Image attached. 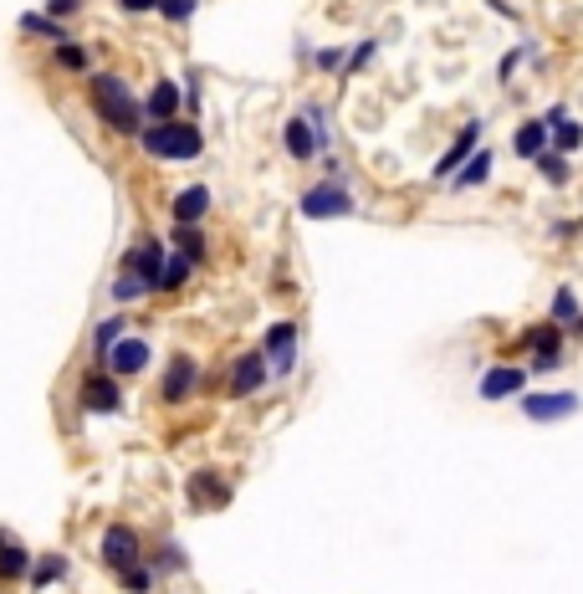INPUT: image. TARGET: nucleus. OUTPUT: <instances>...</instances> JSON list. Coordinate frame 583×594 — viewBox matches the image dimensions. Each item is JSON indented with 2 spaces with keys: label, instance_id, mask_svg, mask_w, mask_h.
Instances as JSON below:
<instances>
[{
  "label": "nucleus",
  "instance_id": "f704fd0d",
  "mask_svg": "<svg viewBox=\"0 0 583 594\" xmlns=\"http://www.w3.org/2000/svg\"><path fill=\"white\" fill-rule=\"evenodd\" d=\"M154 569H174V574H185V569H190L185 548H179V543H164V548H159V559H154Z\"/></svg>",
  "mask_w": 583,
  "mask_h": 594
},
{
  "label": "nucleus",
  "instance_id": "cd10ccee",
  "mask_svg": "<svg viewBox=\"0 0 583 594\" xmlns=\"http://www.w3.org/2000/svg\"><path fill=\"white\" fill-rule=\"evenodd\" d=\"M52 62L62 67V72H93V52L82 47V41H62V47H52Z\"/></svg>",
  "mask_w": 583,
  "mask_h": 594
},
{
  "label": "nucleus",
  "instance_id": "f3484780",
  "mask_svg": "<svg viewBox=\"0 0 583 594\" xmlns=\"http://www.w3.org/2000/svg\"><path fill=\"white\" fill-rule=\"evenodd\" d=\"M543 149H553V129H548V118H527L522 129H517V139H512V154L532 164Z\"/></svg>",
  "mask_w": 583,
  "mask_h": 594
},
{
  "label": "nucleus",
  "instance_id": "0eeeda50",
  "mask_svg": "<svg viewBox=\"0 0 583 594\" xmlns=\"http://www.w3.org/2000/svg\"><path fill=\"white\" fill-rule=\"evenodd\" d=\"M149 359H154V344L144 333H123L118 344L103 354V369L113 374V379H139L144 369H149Z\"/></svg>",
  "mask_w": 583,
  "mask_h": 594
},
{
  "label": "nucleus",
  "instance_id": "dca6fc26",
  "mask_svg": "<svg viewBox=\"0 0 583 594\" xmlns=\"http://www.w3.org/2000/svg\"><path fill=\"white\" fill-rule=\"evenodd\" d=\"M282 144H287V154L302 164V159H312V154H323V144H318V129L307 123V113H297V118H287L282 123Z\"/></svg>",
  "mask_w": 583,
  "mask_h": 594
},
{
  "label": "nucleus",
  "instance_id": "4be33fe9",
  "mask_svg": "<svg viewBox=\"0 0 583 594\" xmlns=\"http://www.w3.org/2000/svg\"><path fill=\"white\" fill-rule=\"evenodd\" d=\"M169 251L190 257L195 267H205V262H210V257H205L210 246H205V231H200V226H174V231H169Z\"/></svg>",
  "mask_w": 583,
  "mask_h": 594
},
{
  "label": "nucleus",
  "instance_id": "7c9ffc66",
  "mask_svg": "<svg viewBox=\"0 0 583 594\" xmlns=\"http://www.w3.org/2000/svg\"><path fill=\"white\" fill-rule=\"evenodd\" d=\"M123 333H128V318H103V323L93 328V354L103 359V354H108V349L118 344V338H123Z\"/></svg>",
  "mask_w": 583,
  "mask_h": 594
},
{
  "label": "nucleus",
  "instance_id": "2eb2a0df",
  "mask_svg": "<svg viewBox=\"0 0 583 594\" xmlns=\"http://www.w3.org/2000/svg\"><path fill=\"white\" fill-rule=\"evenodd\" d=\"M169 216H174V226H200L210 216V185H185L169 200Z\"/></svg>",
  "mask_w": 583,
  "mask_h": 594
},
{
  "label": "nucleus",
  "instance_id": "9b49d317",
  "mask_svg": "<svg viewBox=\"0 0 583 594\" xmlns=\"http://www.w3.org/2000/svg\"><path fill=\"white\" fill-rule=\"evenodd\" d=\"M527 369H517V364H491L486 374H481V385H476V395L481 400H517V395H527Z\"/></svg>",
  "mask_w": 583,
  "mask_h": 594
},
{
  "label": "nucleus",
  "instance_id": "473e14b6",
  "mask_svg": "<svg viewBox=\"0 0 583 594\" xmlns=\"http://www.w3.org/2000/svg\"><path fill=\"white\" fill-rule=\"evenodd\" d=\"M195 11H200V0H159V16H164L169 26H185Z\"/></svg>",
  "mask_w": 583,
  "mask_h": 594
},
{
  "label": "nucleus",
  "instance_id": "9d476101",
  "mask_svg": "<svg viewBox=\"0 0 583 594\" xmlns=\"http://www.w3.org/2000/svg\"><path fill=\"white\" fill-rule=\"evenodd\" d=\"M266 369H272V379H287L292 374V364H297V323L292 318H282V323H272L266 328Z\"/></svg>",
  "mask_w": 583,
  "mask_h": 594
},
{
  "label": "nucleus",
  "instance_id": "f257e3e1",
  "mask_svg": "<svg viewBox=\"0 0 583 594\" xmlns=\"http://www.w3.org/2000/svg\"><path fill=\"white\" fill-rule=\"evenodd\" d=\"M87 103H93V113L108 123L113 134H123L133 144H139V134L149 129L144 123V98L133 93L128 77H118V72H93L87 77Z\"/></svg>",
  "mask_w": 583,
  "mask_h": 594
},
{
  "label": "nucleus",
  "instance_id": "79ce46f5",
  "mask_svg": "<svg viewBox=\"0 0 583 594\" xmlns=\"http://www.w3.org/2000/svg\"><path fill=\"white\" fill-rule=\"evenodd\" d=\"M578 231H583V216H578V221H558V226H553V236H558V241H563V236H578Z\"/></svg>",
  "mask_w": 583,
  "mask_h": 594
},
{
  "label": "nucleus",
  "instance_id": "412c9836",
  "mask_svg": "<svg viewBox=\"0 0 583 594\" xmlns=\"http://www.w3.org/2000/svg\"><path fill=\"white\" fill-rule=\"evenodd\" d=\"M491 164H497V159H491V149H476V154L456 169V175H451V185H456V190H481V185L491 180Z\"/></svg>",
  "mask_w": 583,
  "mask_h": 594
},
{
  "label": "nucleus",
  "instance_id": "1a4fd4ad",
  "mask_svg": "<svg viewBox=\"0 0 583 594\" xmlns=\"http://www.w3.org/2000/svg\"><path fill=\"white\" fill-rule=\"evenodd\" d=\"M578 395L573 390H537V395H522V415L537 420V426H553V420H568L578 415Z\"/></svg>",
  "mask_w": 583,
  "mask_h": 594
},
{
  "label": "nucleus",
  "instance_id": "72a5a7b5",
  "mask_svg": "<svg viewBox=\"0 0 583 594\" xmlns=\"http://www.w3.org/2000/svg\"><path fill=\"white\" fill-rule=\"evenodd\" d=\"M374 57H379V41H358V47L348 52V62H343V72H364Z\"/></svg>",
  "mask_w": 583,
  "mask_h": 594
},
{
  "label": "nucleus",
  "instance_id": "c85d7f7f",
  "mask_svg": "<svg viewBox=\"0 0 583 594\" xmlns=\"http://www.w3.org/2000/svg\"><path fill=\"white\" fill-rule=\"evenodd\" d=\"M154 579H159V569H154V564H144V559L133 564V569H123V574H118L123 594H149V589H154Z\"/></svg>",
  "mask_w": 583,
  "mask_h": 594
},
{
  "label": "nucleus",
  "instance_id": "7ed1b4c3",
  "mask_svg": "<svg viewBox=\"0 0 583 594\" xmlns=\"http://www.w3.org/2000/svg\"><path fill=\"white\" fill-rule=\"evenodd\" d=\"M200 385H205V374H200L195 354L174 349V354H169V364H164V379H159V400H164V405H185Z\"/></svg>",
  "mask_w": 583,
  "mask_h": 594
},
{
  "label": "nucleus",
  "instance_id": "f8f14e48",
  "mask_svg": "<svg viewBox=\"0 0 583 594\" xmlns=\"http://www.w3.org/2000/svg\"><path fill=\"white\" fill-rule=\"evenodd\" d=\"M266 385H272V369H266V354H241L236 364H231V395L236 400H251V395H261Z\"/></svg>",
  "mask_w": 583,
  "mask_h": 594
},
{
  "label": "nucleus",
  "instance_id": "a211bd4d",
  "mask_svg": "<svg viewBox=\"0 0 583 594\" xmlns=\"http://www.w3.org/2000/svg\"><path fill=\"white\" fill-rule=\"evenodd\" d=\"M517 349H527V354H563V328L548 318V323H532V328H522L517 338H512Z\"/></svg>",
  "mask_w": 583,
  "mask_h": 594
},
{
  "label": "nucleus",
  "instance_id": "bb28decb",
  "mask_svg": "<svg viewBox=\"0 0 583 594\" xmlns=\"http://www.w3.org/2000/svg\"><path fill=\"white\" fill-rule=\"evenodd\" d=\"M108 297H113V303H118V308H133V303H144V297H149V287H144L139 277H133L128 267H118V277H113Z\"/></svg>",
  "mask_w": 583,
  "mask_h": 594
},
{
  "label": "nucleus",
  "instance_id": "58836bf2",
  "mask_svg": "<svg viewBox=\"0 0 583 594\" xmlns=\"http://www.w3.org/2000/svg\"><path fill=\"white\" fill-rule=\"evenodd\" d=\"M118 11L123 16H149V11H159V0H118Z\"/></svg>",
  "mask_w": 583,
  "mask_h": 594
},
{
  "label": "nucleus",
  "instance_id": "39448f33",
  "mask_svg": "<svg viewBox=\"0 0 583 594\" xmlns=\"http://www.w3.org/2000/svg\"><path fill=\"white\" fill-rule=\"evenodd\" d=\"M164 262H169V246L159 236H139V246L123 251V267L139 277L149 292H164Z\"/></svg>",
  "mask_w": 583,
  "mask_h": 594
},
{
  "label": "nucleus",
  "instance_id": "ddd939ff",
  "mask_svg": "<svg viewBox=\"0 0 583 594\" xmlns=\"http://www.w3.org/2000/svg\"><path fill=\"white\" fill-rule=\"evenodd\" d=\"M481 134H486V123H481V118H471L466 129L456 134V144H451V149H445V154L435 159V180H451L456 169H461V164H466V159L481 149Z\"/></svg>",
  "mask_w": 583,
  "mask_h": 594
},
{
  "label": "nucleus",
  "instance_id": "37998d69",
  "mask_svg": "<svg viewBox=\"0 0 583 594\" xmlns=\"http://www.w3.org/2000/svg\"><path fill=\"white\" fill-rule=\"evenodd\" d=\"M6 538H11V533H6V528H0V548H6Z\"/></svg>",
  "mask_w": 583,
  "mask_h": 594
},
{
  "label": "nucleus",
  "instance_id": "f03ea898",
  "mask_svg": "<svg viewBox=\"0 0 583 594\" xmlns=\"http://www.w3.org/2000/svg\"><path fill=\"white\" fill-rule=\"evenodd\" d=\"M139 149L149 159H159V164H190V159L205 154V134L185 118H169V123H149V129L139 134Z\"/></svg>",
  "mask_w": 583,
  "mask_h": 594
},
{
  "label": "nucleus",
  "instance_id": "6ab92c4d",
  "mask_svg": "<svg viewBox=\"0 0 583 594\" xmlns=\"http://www.w3.org/2000/svg\"><path fill=\"white\" fill-rule=\"evenodd\" d=\"M26 574H31V548L11 533L6 548H0V589H6V584H26Z\"/></svg>",
  "mask_w": 583,
  "mask_h": 594
},
{
  "label": "nucleus",
  "instance_id": "a19ab883",
  "mask_svg": "<svg viewBox=\"0 0 583 594\" xmlns=\"http://www.w3.org/2000/svg\"><path fill=\"white\" fill-rule=\"evenodd\" d=\"M491 11H497V16H507V21H522V11L512 6V0H491Z\"/></svg>",
  "mask_w": 583,
  "mask_h": 594
},
{
  "label": "nucleus",
  "instance_id": "20e7f679",
  "mask_svg": "<svg viewBox=\"0 0 583 594\" xmlns=\"http://www.w3.org/2000/svg\"><path fill=\"white\" fill-rule=\"evenodd\" d=\"M77 400H82L87 415H118V410H123V379H113L103 364L87 369L82 385H77Z\"/></svg>",
  "mask_w": 583,
  "mask_h": 594
},
{
  "label": "nucleus",
  "instance_id": "2f4dec72",
  "mask_svg": "<svg viewBox=\"0 0 583 594\" xmlns=\"http://www.w3.org/2000/svg\"><path fill=\"white\" fill-rule=\"evenodd\" d=\"M190 277H195V262L179 257V251H169V262H164V292H179Z\"/></svg>",
  "mask_w": 583,
  "mask_h": 594
},
{
  "label": "nucleus",
  "instance_id": "a878e982",
  "mask_svg": "<svg viewBox=\"0 0 583 594\" xmlns=\"http://www.w3.org/2000/svg\"><path fill=\"white\" fill-rule=\"evenodd\" d=\"M532 164H537V175H543V180H548L553 190H563V185L573 180V169H568V154H558V149H543V154H537Z\"/></svg>",
  "mask_w": 583,
  "mask_h": 594
},
{
  "label": "nucleus",
  "instance_id": "e433bc0d",
  "mask_svg": "<svg viewBox=\"0 0 583 594\" xmlns=\"http://www.w3.org/2000/svg\"><path fill=\"white\" fill-rule=\"evenodd\" d=\"M343 52L338 47H318V52H312V67H318V72H343Z\"/></svg>",
  "mask_w": 583,
  "mask_h": 594
},
{
  "label": "nucleus",
  "instance_id": "393cba45",
  "mask_svg": "<svg viewBox=\"0 0 583 594\" xmlns=\"http://www.w3.org/2000/svg\"><path fill=\"white\" fill-rule=\"evenodd\" d=\"M553 323H558V328H573V333L583 328V303H578L573 287H558V292H553Z\"/></svg>",
  "mask_w": 583,
  "mask_h": 594
},
{
  "label": "nucleus",
  "instance_id": "b1692460",
  "mask_svg": "<svg viewBox=\"0 0 583 594\" xmlns=\"http://www.w3.org/2000/svg\"><path fill=\"white\" fill-rule=\"evenodd\" d=\"M21 36H41V41H52V47H62V41H72L62 21L41 16V11H26V16H21Z\"/></svg>",
  "mask_w": 583,
  "mask_h": 594
},
{
  "label": "nucleus",
  "instance_id": "6e6552de",
  "mask_svg": "<svg viewBox=\"0 0 583 594\" xmlns=\"http://www.w3.org/2000/svg\"><path fill=\"white\" fill-rule=\"evenodd\" d=\"M302 216L307 221H343V216H353V195L333 180H318L312 190H302Z\"/></svg>",
  "mask_w": 583,
  "mask_h": 594
},
{
  "label": "nucleus",
  "instance_id": "c756f323",
  "mask_svg": "<svg viewBox=\"0 0 583 594\" xmlns=\"http://www.w3.org/2000/svg\"><path fill=\"white\" fill-rule=\"evenodd\" d=\"M548 129H553V149L558 154H578L583 149V123L563 118V123H548Z\"/></svg>",
  "mask_w": 583,
  "mask_h": 594
},
{
  "label": "nucleus",
  "instance_id": "ea45409f",
  "mask_svg": "<svg viewBox=\"0 0 583 594\" xmlns=\"http://www.w3.org/2000/svg\"><path fill=\"white\" fill-rule=\"evenodd\" d=\"M558 364H563V354H532L527 374H548V369H558Z\"/></svg>",
  "mask_w": 583,
  "mask_h": 594
},
{
  "label": "nucleus",
  "instance_id": "5701e85b",
  "mask_svg": "<svg viewBox=\"0 0 583 594\" xmlns=\"http://www.w3.org/2000/svg\"><path fill=\"white\" fill-rule=\"evenodd\" d=\"M62 579H67V554H41V559H31V574H26L31 589H52V584H62Z\"/></svg>",
  "mask_w": 583,
  "mask_h": 594
},
{
  "label": "nucleus",
  "instance_id": "aec40b11",
  "mask_svg": "<svg viewBox=\"0 0 583 594\" xmlns=\"http://www.w3.org/2000/svg\"><path fill=\"white\" fill-rule=\"evenodd\" d=\"M231 482L226 477H215V472H195L190 477V497H195V507H226L231 502Z\"/></svg>",
  "mask_w": 583,
  "mask_h": 594
},
{
  "label": "nucleus",
  "instance_id": "c9c22d12",
  "mask_svg": "<svg viewBox=\"0 0 583 594\" xmlns=\"http://www.w3.org/2000/svg\"><path fill=\"white\" fill-rule=\"evenodd\" d=\"M527 57L537 62V47H532V41H527V47H517V52H507V57H502V67H497V77L507 82V77H512V72H517V67L527 62Z\"/></svg>",
  "mask_w": 583,
  "mask_h": 594
},
{
  "label": "nucleus",
  "instance_id": "4c0bfd02",
  "mask_svg": "<svg viewBox=\"0 0 583 594\" xmlns=\"http://www.w3.org/2000/svg\"><path fill=\"white\" fill-rule=\"evenodd\" d=\"M41 11H47L52 21H72V16L82 11V0H47V6H41Z\"/></svg>",
  "mask_w": 583,
  "mask_h": 594
},
{
  "label": "nucleus",
  "instance_id": "4468645a",
  "mask_svg": "<svg viewBox=\"0 0 583 594\" xmlns=\"http://www.w3.org/2000/svg\"><path fill=\"white\" fill-rule=\"evenodd\" d=\"M179 103H185V88H179L174 77H159L154 88H149V98H144V123H169V118H179Z\"/></svg>",
  "mask_w": 583,
  "mask_h": 594
},
{
  "label": "nucleus",
  "instance_id": "423d86ee",
  "mask_svg": "<svg viewBox=\"0 0 583 594\" xmlns=\"http://www.w3.org/2000/svg\"><path fill=\"white\" fill-rule=\"evenodd\" d=\"M98 554H103V564L113 574H123V569H133V564L144 559V538H139V528H133V523H108Z\"/></svg>",
  "mask_w": 583,
  "mask_h": 594
}]
</instances>
